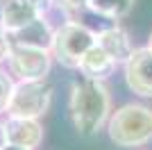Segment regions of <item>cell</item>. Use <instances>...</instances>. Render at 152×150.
I'll list each match as a JSON object with an SVG mask.
<instances>
[{
    "label": "cell",
    "mask_w": 152,
    "mask_h": 150,
    "mask_svg": "<svg viewBox=\"0 0 152 150\" xmlns=\"http://www.w3.org/2000/svg\"><path fill=\"white\" fill-rule=\"evenodd\" d=\"M125 82L134 93L152 98V50L139 48L125 62Z\"/></svg>",
    "instance_id": "obj_6"
},
{
    "label": "cell",
    "mask_w": 152,
    "mask_h": 150,
    "mask_svg": "<svg viewBox=\"0 0 152 150\" xmlns=\"http://www.w3.org/2000/svg\"><path fill=\"white\" fill-rule=\"evenodd\" d=\"M95 43L111 57L114 64L127 62L129 55L134 52L132 41H129V34H127L123 27H107V30H102L100 34L95 37Z\"/></svg>",
    "instance_id": "obj_9"
},
{
    "label": "cell",
    "mask_w": 152,
    "mask_h": 150,
    "mask_svg": "<svg viewBox=\"0 0 152 150\" xmlns=\"http://www.w3.org/2000/svg\"><path fill=\"white\" fill-rule=\"evenodd\" d=\"M9 50H12V41H9V34L7 30L0 25V64L9 59Z\"/></svg>",
    "instance_id": "obj_14"
},
{
    "label": "cell",
    "mask_w": 152,
    "mask_h": 150,
    "mask_svg": "<svg viewBox=\"0 0 152 150\" xmlns=\"http://www.w3.org/2000/svg\"><path fill=\"white\" fill-rule=\"evenodd\" d=\"M12 46H27V48H39V50H52V39H55V30L50 23L39 16L25 27H20L16 32H7Z\"/></svg>",
    "instance_id": "obj_8"
},
{
    "label": "cell",
    "mask_w": 152,
    "mask_h": 150,
    "mask_svg": "<svg viewBox=\"0 0 152 150\" xmlns=\"http://www.w3.org/2000/svg\"><path fill=\"white\" fill-rule=\"evenodd\" d=\"M148 48L152 50V32H150V43H148Z\"/></svg>",
    "instance_id": "obj_19"
},
{
    "label": "cell",
    "mask_w": 152,
    "mask_h": 150,
    "mask_svg": "<svg viewBox=\"0 0 152 150\" xmlns=\"http://www.w3.org/2000/svg\"><path fill=\"white\" fill-rule=\"evenodd\" d=\"M9 71L18 77V82H32V80H45L50 73L52 57L50 50L27 48V46H12L9 50Z\"/></svg>",
    "instance_id": "obj_5"
},
{
    "label": "cell",
    "mask_w": 152,
    "mask_h": 150,
    "mask_svg": "<svg viewBox=\"0 0 152 150\" xmlns=\"http://www.w3.org/2000/svg\"><path fill=\"white\" fill-rule=\"evenodd\" d=\"M50 100H52V89L45 80L18 82L14 87L7 114L18 116V118H39L48 112Z\"/></svg>",
    "instance_id": "obj_4"
},
{
    "label": "cell",
    "mask_w": 152,
    "mask_h": 150,
    "mask_svg": "<svg viewBox=\"0 0 152 150\" xmlns=\"http://www.w3.org/2000/svg\"><path fill=\"white\" fill-rule=\"evenodd\" d=\"M91 46H95V34L82 23H64L59 30H55L52 52L66 68H77L80 59Z\"/></svg>",
    "instance_id": "obj_3"
},
{
    "label": "cell",
    "mask_w": 152,
    "mask_h": 150,
    "mask_svg": "<svg viewBox=\"0 0 152 150\" xmlns=\"http://www.w3.org/2000/svg\"><path fill=\"white\" fill-rule=\"evenodd\" d=\"M89 7L98 16L118 21V18H123V16H127V14L132 12L134 0H89Z\"/></svg>",
    "instance_id": "obj_12"
},
{
    "label": "cell",
    "mask_w": 152,
    "mask_h": 150,
    "mask_svg": "<svg viewBox=\"0 0 152 150\" xmlns=\"http://www.w3.org/2000/svg\"><path fill=\"white\" fill-rule=\"evenodd\" d=\"M23 2H27V5H30L32 9L39 14V16H43V14L52 7V2H55V0H23Z\"/></svg>",
    "instance_id": "obj_16"
},
{
    "label": "cell",
    "mask_w": 152,
    "mask_h": 150,
    "mask_svg": "<svg viewBox=\"0 0 152 150\" xmlns=\"http://www.w3.org/2000/svg\"><path fill=\"white\" fill-rule=\"evenodd\" d=\"M109 139L123 148H136L152 139V109L136 102L121 107L109 118Z\"/></svg>",
    "instance_id": "obj_2"
},
{
    "label": "cell",
    "mask_w": 152,
    "mask_h": 150,
    "mask_svg": "<svg viewBox=\"0 0 152 150\" xmlns=\"http://www.w3.org/2000/svg\"><path fill=\"white\" fill-rule=\"evenodd\" d=\"M0 150H30V148H23V146H14V143H5Z\"/></svg>",
    "instance_id": "obj_17"
},
{
    "label": "cell",
    "mask_w": 152,
    "mask_h": 150,
    "mask_svg": "<svg viewBox=\"0 0 152 150\" xmlns=\"http://www.w3.org/2000/svg\"><path fill=\"white\" fill-rule=\"evenodd\" d=\"M34 18H39V14L23 0H2V5H0V25L7 32L20 30Z\"/></svg>",
    "instance_id": "obj_10"
},
{
    "label": "cell",
    "mask_w": 152,
    "mask_h": 150,
    "mask_svg": "<svg viewBox=\"0 0 152 150\" xmlns=\"http://www.w3.org/2000/svg\"><path fill=\"white\" fill-rule=\"evenodd\" d=\"M5 134L7 143L23 146V148H39L43 141V127L37 118H18V116H9L5 121Z\"/></svg>",
    "instance_id": "obj_7"
},
{
    "label": "cell",
    "mask_w": 152,
    "mask_h": 150,
    "mask_svg": "<svg viewBox=\"0 0 152 150\" xmlns=\"http://www.w3.org/2000/svg\"><path fill=\"white\" fill-rule=\"evenodd\" d=\"M61 9H68V12H80L84 7H89V0H55Z\"/></svg>",
    "instance_id": "obj_15"
},
{
    "label": "cell",
    "mask_w": 152,
    "mask_h": 150,
    "mask_svg": "<svg viewBox=\"0 0 152 150\" xmlns=\"http://www.w3.org/2000/svg\"><path fill=\"white\" fill-rule=\"evenodd\" d=\"M77 68L84 73V77H91V80H102V77H107L114 68V62H111V57L100 48V46L95 43L91 46L84 57L80 59V66Z\"/></svg>",
    "instance_id": "obj_11"
},
{
    "label": "cell",
    "mask_w": 152,
    "mask_h": 150,
    "mask_svg": "<svg viewBox=\"0 0 152 150\" xmlns=\"http://www.w3.org/2000/svg\"><path fill=\"white\" fill-rule=\"evenodd\" d=\"M7 143V134H5V125L0 123V148H2V146Z\"/></svg>",
    "instance_id": "obj_18"
},
{
    "label": "cell",
    "mask_w": 152,
    "mask_h": 150,
    "mask_svg": "<svg viewBox=\"0 0 152 150\" xmlns=\"http://www.w3.org/2000/svg\"><path fill=\"white\" fill-rule=\"evenodd\" d=\"M14 87H16V84L12 82V77H9L5 71H0V114L7 112L12 93H14Z\"/></svg>",
    "instance_id": "obj_13"
},
{
    "label": "cell",
    "mask_w": 152,
    "mask_h": 150,
    "mask_svg": "<svg viewBox=\"0 0 152 150\" xmlns=\"http://www.w3.org/2000/svg\"><path fill=\"white\" fill-rule=\"evenodd\" d=\"M109 107H111V98L102 80L82 77L73 82L68 98V114L77 134L82 137L98 134L109 116Z\"/></svg>",
    "instance_id": "obj_1"
}]
</instances>
